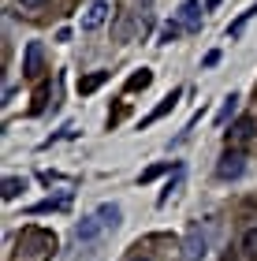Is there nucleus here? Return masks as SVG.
I'll use <instances>...</instances> for the list:
<instances>
[{"label": "nucleus", "instance_id": "obj_5", "mask_svg": "<svg viewBox=\"0 0 257 261\" xmlns=\"http://www.w3.org/2000/svg\"><path fill=\"white\" fill-rule=\"evenodd\" d=\"M179 22L186 30H197V27H202V8H197L194 0H186V4L179 8Z\"/></svg>", "mask_w": 257, "mask_h": 261}, {"label": "nucleus", "instance_id": "obj_12", "mask_svg": "<svg viewBox=\"0 0 257 261\" xmlns=\"http://www.w3.org/2000/svg\"><path fill=\"white\" fill-rule=\"evenodd\" d=\"M149 82H153V71H138V75H131V82H127V90H146L149 86Z\"/></svg>", "mask_w": 257, "mask_h": 261}, {"label": "nucleus", "instance_id": "obj_18", "mask_svg": "<svg viewBox=\"0 0 257 261\" xmlns=\"http://www.w3.org/2000/svg\"><path fill=\"white\" fill-rule=\"evenodd\" d=\"M127 261H149L146 254H131V257H127Z\"/></svg>", "mask_w": 257, "mask_h": 261}, {"label": "nucleus", "instance_id": "obj_8", "mask_svg": "<svg viewBox=\"0 0 257 261\" xmlns=\"http://www.w3.org/2000/svg\"><path fill=\"white\" fill-rule=\"evenodd\" d=\"M108 79V71H93V75H86V79H78V93H93L101 86V82Z\"/></svg>", "mask_w": 257, "mask_h": 261}, {"label": "nucleus", "instance_id": "obj_3", "mask_svg": "<svg viewBox=\"0 0 257 261\" xmlns=\"http://www.w3.org/2000/svg\"><path fill=\"white\" fill-rule=\"evenodd\" d=\"M253 138V120L250 116H242V120H235V127L227 130V146H242V142Z\"/></svg>", "mask_w": 257, "mask_h": 261}, {"label": "nucleus", "instance_id": "obj_13", "mask_svg": "<svg viewBox=\"0 0 257 261\" xmlns=\"http://www.w3.org/2000/svg\"><path fill=\"white\" fill-rule=\"evenodd\" d=\"M179 34H183V22H168V27L160 30V41L168 45V41H175V38H179Z\"/></svg>", "mask_w": 257, "mask_h": 261}, {"label": "nucleus", "instance_id": "obj_10", "mask_svg": "<svg viewBox=\"0 0 257 261\" xmlns=\"http://www.w3.org/2000/svg\"><path fill=\"white\" fill-rule=\"evenodd\" d=\"M253 15H257V4H253V8H246V11H242V15H239L235 22H231V27H227V38H239V34H242V27H246V22H250Z\"/></svg>", "mask_w": 257, "mask_h": 261}, {"label": "nucleus", "instance_id": "obj_2", "mask_svg": "<svg viewBox=\"0 0 257 261\" xmlns=\"http://www.w3.org/2000/svg\"><path fill=\"white\" fill-rule=\"evenodd\" d=\"M108 4L104 0H93V4L86 8V15H82V30H97V27H104V19H108Z\"/></svg>", "mask_w": 257, "mask_h": 261}, {"label": "nucleus", "instance_id": "obj_11", "mask_svg": "<svg viewBox=\"0 0 257 261\" xmlns=\"http://www.w3.org/2000/svg\"><path fill=\"white\" fill-rule=\"evenodd\" d=\"M22 191H26V179H19V175H8V179H4V198H8V201L19 198Z\"/></svg>", "mask_w": 257, "mask_h": 261}, {"label": "nucleus", "instance_id": "obj_9", "mask_svg": "<svg viewBox=\"0 0 257 261\" xmlns=\"http://www.w3.org/2000/svg\"><path fill=\"white\" fill-rule=\"evenodd\" d=\"M202 254H205V235L194 228L190 239H186V257H202Z\"/></svg>", "mask_w": 257, "mask_h": 261}, {"label": "nucleus", "instance_id": "obj_14", "mask_svg": "<svg viewBox=\"0 0 257 261\" xmlns=\"http://www.w3.org/2000/svg\"><path fill=\"white\" fill-rule=\"evenodd\" d=\"M235 105H239V97L231 93V97H224V109H220V116H216V123H227V116L235 112Z\"/></svg>", "mask_w": 257, "mask_h": 261}, {"label": "nucleus", "instance_id": "obj_17", "mask_svg": "<svg viewBox=\"0 0 257 261\" xmlns=\"http://www.w3.org/2000/svg\"><path fill=\"white\" fill-rule=\"evenodd\" d=\"M19 4H22V8H45L49 0H19Z\"/></svg>", "mask_w": 257, "mask_h": 261}, {"label": "nucleus", "instance_id": "obj_6", "mask_svg": "<svg viewBox=\"0 0 257 261\" xmlns=\"http://www.w3.org/2000/svg\"><path fill=\"white\" fill-rule=\"evenodd\" d=\"M175 101H179V90H172V93H168V97H164V101H160V105H157V109H153V112H149V116H146V120H142V127H149V123H157V120H160V116H168V112L175 109Z\"/></svg>", "mask_w": 257, "mask_h": 261}, {"label": "nucleus", "instance_id": "obj_15", "mask_svg": "<svg viewBox=\"0 0 257 261\" xmlns=\"http://www.w3.org/2000/svg\"><path fill=\"white\" fill-rule=\"evenodd\" d=\"M45 101H49V86H38V93H34V112H41Z\"/></svg>", "mask_w": 257, "mask_h": 261}, {"label": "nucleus", "instance_id": "obj_7", "mask_svg": "<svg viewBox=\"0 0 257 261\" xmlns=\"http://www.w3.org/2000/svg\"><path fill=\"white\" fill-rule=\"evenodd\" d=\"M239 250L246 261H257V228H246V235H242V243H239Z\"/></svg>", "mask_w": 257, "mask_h": 261}, {"label": "nucleus", "instance_id": "obj_1", "mask_svg": "<svg viewBox=\"0 0 257 261\" xmlns=\"http://www.w3.org/2000/svg\"><path fill=\"white\" fill-rule=\"evenodd\" d=\"M242 168H246V157H242L239 149H227L224 157H220V164H216V175L220 179H239Z\"/></svg>", "mask_w": 257, "mask_h": 261}, {"label": "nucleus", "instance_id": "obj_4", "mask_svg": "<svg viewBox=\"0 0 257 261\" xmlns=\"http://www.w3.org/2000/svg\"><path fill=\"white\" fill-rule=\"evenodd\" d=\"M22 75H26V79H38V75H41V41H30V45H26V64H22Z\"/></svg>", "mask_w": 257, "mask_h": 261}, {"label": "nucleus", "instance_id": "obj_16", "mask_svg": "<svg viewBox=\"0 0 257 261\" xmlns=\"http://www.w3.org/2000/svg\"><path fill=\"white\" fill-rule=\"evenodd\" d=\"M160 172H164V168H160V164H157V168H149V172H142V183H149V179H157Z\"/></svg>", "mask_w": 257, "mask_h": 261}]
</instances>
